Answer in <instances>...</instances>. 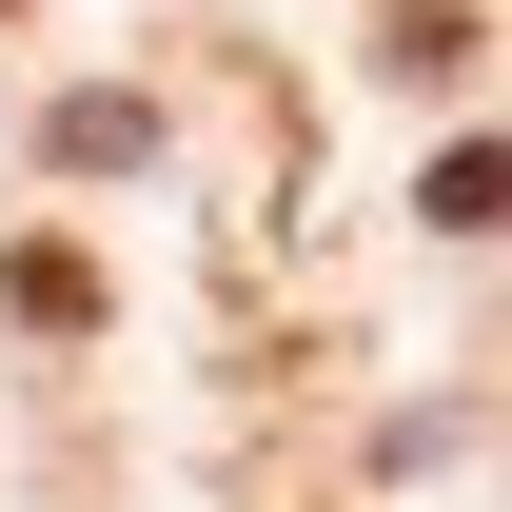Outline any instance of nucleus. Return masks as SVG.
<instances>
[{
  "mask_svg": "<svg viewBox=\"0 0 512 512\" xmlns=\"http://www.w3.org/2000/svg\"><path fill=\"white\" fill-rule=\"evenodd\" d=\"M434 217H453V237H473V217H512V158H493V138H453V158H434Z\"/></svg>",
  "mask_w": 512,
  "mask_h": 512,
  "instance_id": "7ed1b4c3",
  "label": "nucleus"
},
{
  "mask_svg": "<svg viewBox=\"0 0 512 512\" xmlns=\"http://www.w3.org/2000/svg\"><path fill=\"white\" fill-rule=\"evenodd\" d=\"M0 316H40V335H99V256H79V237H20V256H0Z\"/></svg>",
  "mask_w": 512,
  "mask_h": 512,
  "instance_id": "f257e3e1",
  "label": "nucleus"
},
{
  "mask_svg": "<svg viewBox=\"0 0 512 512\" xmlns=\"http://www.w3.org/2000/svg\"><path fill=\"white\" fill-rule=\"evenodd\" d=\"M375 60H394V79H453V60H473V0H394Z\"/></svg>",
  "mask_w": 512,
  "mask_h": 512,
  "instance_id": "f03ea898",
  "label": "nucleus"
}]
</instances>
